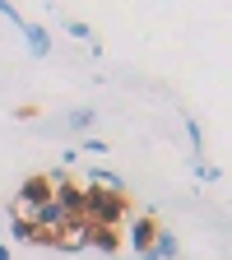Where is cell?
Segmentation results:
<instances>
[{"label": "cell", "mask_w": 232, "mask_h": 260, "mask_svg": "<svg viewBox=\"0 0 232 260\" xmlns=\"http://www.w3.org/2000/svg\"><path fill=\"white\" fill-rule=\"evenodd\" d=\"M88 260H103V255H88Z\"/></svg>", "instance_id": "cell-16"}, {"label": "cell", "mask_w": 232, "mask_h": 260, "mask_svg": "<svg viewBox=\"0 0 232 260\" xmlns=\"http://www.w3.org/2000/svg\"><path fill=\"white\" fill-rule=\"evenodd\" d=\"M88 242H93L97 251H103V255H112V251L121 246V233H116V228H97V223H93V233H88Z\"/></svg>", "instance_id": "cell-6"}, {"label": "cell", "mask_w": 232, "mask_h": 260, "mask_svg": "<svg viewBox=\"0 0 232 260\" xmlns=\"http://www.w3.org/2000/svg\"><path fill=\"white\" fill-rule=\"evenodd\" d=\"M0 260H10V246H5V242H0Z\"/></svg>", "instance_id": "cell-15"}, {"label": "cell", "mask_w": 232, "mask_h": 260, "mask_svg": "<svg viewBox=\"0 0 232 260\" xmlns=\"http://www.w3.org/2000/svg\"><path fill=\"white\" fill-rule=\"evenodd\" d=\"M181 125H186V135H190V149H195V158H200V125H195V116H186Z\"/></svg>", "instance_id": "cell-12"}, {"label": "cell", "mask_w": 232, "mask_h": 260, "mask_svg": "<svg viewBox=\"0 0 232 260\" xmlns=\"http://www.w3.org/2000/svg\"><path fill=\"white\" fill-rule=\"evenodd\" d=\"M51 190H56L51 172H32V177L19 186V214H23V209H32V205H47V200H51Z\"/></svg>", "instance_id": "cell-2"}, {"label": "cell", "mask_w": 232, "mask_h": 260, "mask_svg": "<svg viewBox=\"0 0 232 260\" xmlns=\"http://www.w3.org/2000/svg\"><path fill=\"white\" fill-rule=\"evenodd\" d=\"M158 260H177V237L172 233H162V228H158V237H153V246H149Z\"/></svg>", "instance_id": "cell-8"}, {"label": "cell", "mask_w": 232, "mask_h": 260, "mask_svg": "<svg viewBox=\"0 0 232 260\" xmlns=\"http://www.w3.org/2000/svg\"><path fill=\"white\" fill-rule=\"evenodd\" d=\"M65 32H75V38H93L88 23H84V19H70V14H65Z\"/></svg>", "instance_id": "cell-13"}, {"label": "cell", "mask_w": 232, "mask_h": 260, "mask_svg": "<svg viewBox=\"0 0 232 260\" xmlns=\"http://www.w3.org/2000/svg\"><path fill=\"white\" fill-rule=\"evenodd\" d=\"M79 218H88V223H97V228H116V223L125 218V190H97V186H88Z\"/></svg>", "instance_id": "cell-1"}, {"label": "cell", "mask_w": 232, "mask_h": 260, "mask_svg": "<svg viewBox=\"0 0 232 260\" xmlns=\"http://www.w3.org/2000/svg\"><path fill=\"white\" fill-rule=\"evenodd\" d=\"M200 181H223V168H209V162H200Z\"/></svg>", "instance_id": "cell-14"}, {"label": "cell", "mask_w": 232, "mask_h": 260, "mask_svg": "<svg viewBox=\"0 0 232 260\" xmlns=\"http://www.w3.org/2000/svg\"><path fill=\"white\" fill-rule=\"evenodd\" d=\"M88 233H93L88 218H65L60 233L51 237V246H60V251H84V246H88Z\"/></svg>", "instance_id": "cell-3"}, {"label": "cell", "mask_w": 232, "mask_h": 260, "mask_svg": "<svg viewBox=\"0 0 232 260\" xmlns=\"http://www.w3.org/2000/svg\"><path fill=\"white\" fill-rule=\"evenodd\" d=\"M88 186H107V190H125V181L112 172V168H93V177H88Z\"/></svg>", "instance_id": "cell-9"}, {"label": "cell", "mask_w": 232, "mask_h": 260, "mask_svg": "<svg viewBox=\"0 0 232 260\" xmlns=\"http://www.w3.org/2000/svg\"><path fill=\"white\" fill-rule=\"evenodd\" d=\"M10 237H14V242H38V228H32L28 218H14V223H10Z\"/></svg>", "instance_id": "cell-10"}, {"label": "cell", "mask_w": 232, "mask_h": 260, "mask_svg": "<svg viewBox=\"0 0 232 260\" xmlns=\"http://www.w3.org/2000/svg\"><path fill=\"white\" fill-rule=\"evenodd\" d=\"M153 237H158V223H153L149 214H144L135 228H130V242H135V251H149V246H153Z\"/></svg>", "instance_id": "cell-5"}, {"label": "cell", "mask_w": 232, "mask_h": 260, "mask_svg": "<svg viewBox=\"0 0 232 260\" xmlns=\"http://www.w3.org/2000/svg\"><path fill=\"white\" fill-rule=\"evenodd\" d=\"M93 121H97V112H93V107H79V112L70 116V125H75V130H88Z\"/></svg>", "instance_id": "cell-11"}, {"label": "cell", "mask_w": 232, "mask_h": 260, "mask_svg": "<svg viewBox=\"0 0 232 260\" xmlns=\"http://www.w3.org/2000/svg\"><path fill=\"white\" fill-rule=\"evenodd\" d=\"M23 38H28V51H32V56H47V51H51L47 28H38V23H23Z\"/></svg>", "instance_id": "cell-7"}, {"label": "cell", "mask_w": 232, "mask_h": 260, "mask_svg": "<svg viewBox=\"0 0 232 260\" xmlns=\"http://www.w3.org/2000/svg\"><path fill=\"white\" fill-rule=\"evenodd\" d=\"M51 181H56V190H51V200L65 209V218H79L84 214V190L75 186V181H65L60 172H51Z\"/></svg>", "instance_id": "cell-4"}]
</instances>
